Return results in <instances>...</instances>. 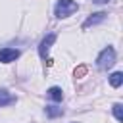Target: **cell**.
<instances>
[{"instance_id": "obj_1", "label": "cell", "mask_w": 123, "mask_h": 123, "mask_svg": "<svg viewBox=\"0 0 123 123\" xmlns=\"http://www.w3.org/2000/svg\"><path fill=\"white\" fill-rule=\"evenodd\" d=\"M77 10H79V4L75 0H58L54 6V15L62 19V17H69Z\"/></svg>"}, {"instance_id": "obj_2", "label": "cell", "mask_w": 123, "mask_h": 123, "mask_svg": "<svg viewBox=\"0 0 123 123\" xmlns=\"http://www.w3.org/2000/svg\"><path fill=\"white\" fill-rule=\"evenodd\" d=\"M113 63H115V50H113L111 46H108V48H104V50L98 54V58H96V67L102 69V71H106V69H110Z\"/></svg>"}, {"instance_id": "obj_3", "label": "cell", "mask_w": 123, "mask_h": 123, "mask_svg": "<svg viewBox=\"0 0 123 123\" xmlns=\"http://www.w3.org/2000/svg\"><path fill=\"white\" fill-rule=\"evenodd\" d=\"M54 40H56V33H48V35L40 40V44H38V56H40L42 60H46V65H52V60L48 58V52H50Z\"/></svg>"}, {"instance_id": "obj_4", "label": "cell", "mask_w": 123, "mask_h": 123, "mask_svg": "<svg viewBox=\"0 0 123 123\" xmlns=\"http://www.w3.org/2000/svg\"><path fill=\"white\" fill-rule=\"evenodd\" d=\"M19 58V50L15 48H0V62L2 63H12Z\"/></svg>"}, {"instance_id": "obj_5", "label": "cell", "mask_w": 123, "mask_h": 123, "mask_svg": "<svg viewBox=\"0 0 123 123\" xmlns=\"http://www.w3.org/2000/svg\"><path fill=\"white\" fill-rule=\"evenodd\" d=\"M104 19H106V13H104V12L92 13V15H88V17H86V21L83 23V29H88V27H92V25H98V23H102Z\"/></svg>"}, {"instance_id": "obj_6", "label": "cell", "mask_w": 123, "mask_h": 123, "mask_svg": "<svg viewBox=\"0 0 123 123\" xmlns=\"http://www.w3.org/2000/svg\"><path fill=\"white\" fill-rule=\"evenodd\" d=\"M10 104H15V96H12L6 88H0V108H6Z\"/></svg>"}, {"instance_id": "obj_7", "label": "cell", "mask_w": 123, "mask_h": 123, "mask_svg": "<svg viewBox=\"0 0 123 123\" xmlns=\"http://www.w3.org/2000/svg\"><path fill=\"white\" fill-rule=\"evenodd\" d=\"M46 96H48L50 100H54V102H62L63 92H62V88H60V86H50V88L46 90Z\"/></svg>"}, {"instance_id": "obj_8", "label": "cell", "mask_w": 123, "mask_h": 123, "mask_svg": "<svg viewBox=\"0 0 123 123\" xmlns=\"http://www.w3.org/2000/svg\"><path fill=\"white\" fill-rule=\"evenodd\" d=\"M121 83H123V73H121V71H115V73L110 75V85H111L113 88H119Z\"/></svg>"}, {"instance_id": "obj_9", "label": "cell", "mask_w": 123, "mask_h": 123, "mask_svg": "<svg viewBox=\"0 0 123 123\" xmlns=\"http://www.w3.org/2000/svg\"><path fill=\"white\" fill-rule=\"evenodd\" d=\"M44 113H46L48 117H60V115L63 113V110L58 108V106H46V108H44Z\"/></svg>"}, {"instance_id": "obj_10", "label": "cell", "mask_w": 123, "mask_h": 123, "mask_svg": "<svg viewBox=\"0 0 123 123\" xmlns=\"http://www.w3.org/2000/svg\"><path fill=\"white\" fill-rule=\"evenodd\" d=\"M111 110H113L115 119H117V121H123V104H119V102H117V104H113V108H111Z\"/></svg>"}, {"instance_id": "obj_11", "label": "cell", "mask_w": 123, "mask_h": 123, "mask_svg": "<svg viewBox=\"0 0 123 123\" xmlns=\"http://www.w3.org/2000/svg\"><path fill=\"white\" fill-rule=\"evenodd\" d=\"M85 73H86V67H85V65H81L79 69H75V77H77V75H85Z\"/></svg>"}, {"instance_id": "obj_12", "label": "cell", "mask_w": 123, "mask_h": 123, "mask_svg": "<svg viewBox=\"0 0 123 123\" xmlns=\"http://www.w3.org/2000/svg\"><path fill=\"white\" fill-rule=\"evenodd\" d=\"M94 4H106V2H110V0H92Z\"/></svg>"}]
</instances>
